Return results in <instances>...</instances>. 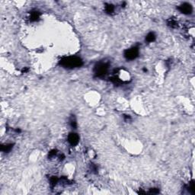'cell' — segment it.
<instances>
[{
    "label": "cell",
    "instance_id": "6da1fadb",
    "mask_svg": "<svg viewBox=\"0 0 195 195\" xmlns=\"http://www.w3.org/2000/svg\"><path fill=\"white\" fill-rule=\"evenodd\" d=\"M61 63L63 67H67V68H75V67L81 66L82 60L76 56H70L62 60Z\"/></svg>",
    "mask_w": 195,
    "mask_h": 195
},
{
    "label": "cell",
    "instance_id": "7a4b0ae2",
    "mask_svg": "<svg viewBox=\"0 0 195 195\" xmlns=\"http://www.w3.org/2000/svg\"><path fill=\"white\" fill-rule=\"evenodd\" d=\"M108 65L105 62H101L95 67V73L98 76H104L108 71Z\"/></svg>",
    "mask_w": 195,
    "mask_h": 195
},
{
    "label": "cell",
    "instance_id": "3957f363",
    "mask_svg": "<svg viewBox=\"0 0 195 195\" xmlns=\"http://www.w3.org/2000/svg\"><path fill=\"white\" fill-rule=\"evenodd\" d=\"M138 54H139L138 49L137 47H133L131 49H129L125 52V56L128 60H133V59L137 58Z\"/></svg>",
    "mask_w": 195,
    "mask_h": 195
},
{
    "label": "cell",
    "instance_id": "277c9868",
    "mask_svg": "<svg viewBox=\"0 0 195 195\" xmlns=\"http://www.w3.org/2000/svg\"><path fill=\"white\" fill-rule=\"evenodd\" d=\"M179 10L181 11V12L184 14H190L192 12V7L188 3H184L179 7Z\"/></svg>",
    "mask_w": 195,
    "mask_h": 195
},
{
    "label": "cell",
    "instance_id": "5b68a950",
    "mask_svg": "<svg viewBox=\"0 0 195 195\" xmlns=\"http://www.w3.org/2000/svg\"><path fill=\"white\" fill-rule=\"evenodd\" d=\"M68 139L71 145H76L77 143H79V136L76 133H71L70 135L69 136Z\"/></svg>",
    "mask_w": 195,
    "mask_h": 195
},
{
    "label": "cell",
    "instance_id": "8992f818",
    "mask_svg": "<svg viewBox=\"0 0 195 195\" xmlns=\"http://www.w3.org/2000/svg\"><path fill=\"white\" fill-rule=\"evenodd\" d=\"M155 38H156V36H155V34H154L153 33H150L147 35V37H146V40L148 42H152V41H154Z\"/></svg>",
    "mask_w": 195,
    "mask_h": 195
},
{
    "label": "cell",
    "instance_id": "52a82bcc",
    "mask_svg": "<svg viewBox=\"0 0 195 195\" xmlns=\"http://www.w3.org/2000/svg\"><path fill=\"white\" fill-rule=\"evenodd\" d=\"M114 10V8L112 5H108L106 6V12L108 13H112Z\"/></svg>",
    "mask_w": 195,
    "mask_h": 195
},
{
    "label": "cell",
    "instance_id": "ba28073f",
    "mask_svg": "<svg viewBox=\"0 0 195 195\" xmlns=\"http://www.w3.org/2000/svg\"><path fill=\"white\" fill-rule=\"evenodd\" d=\"M11 148H12V145H5L4 146H2V150L3 151L8 152L11 150Z\"/></svg>",
    "mask_w": 195,
    "mask_h": 195
}]
</instances>
